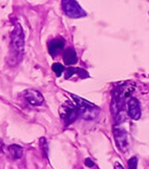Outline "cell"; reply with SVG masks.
<instances>
[{
    "mask_svg": "<svg viewBox=\"0 0 149 169\" xmlns=\"http://www.w3.org/2000/svg\"><path fill=\"white\" fill-rule=\"evenodd\" d=\"M24 49L25 37L22 28L19 25H17L11 34L9 54L7 56V63L10 66L14 67L19 63L24 55Z\"/></svg>",
    "mask_w": 149,
    "mask_h": 169,
    "instance_id": "6da1fadb",
    "label": "cell"
},
{
    "mask_svg": "<svg viewBox=\"0 0 149 169\" xmlns=\"http://www.w3.org/2000/svg\"><path fill=\"white\" fill-rule=\"evenodd\" d=\"M71 96L74 98L76 104L77 105L79 109V116L86 120H92L97 115L98 107H96L94 104H91L90 102H87L77 95L72 94Z\"/></svg>",
    "mask_w": 149,
    "mask_h": 169,
    "instance_id": "7a4b0ae2",
    "label": "cell"
},
{
    "mask_svg": "<svg viewBox=\"0 0 149 169\" xmlns=\"http://www.w3.org/2000/svg\"><path fill=\"white\" fill-rule=\"evenodd\" d=\"M60 115L65 122L66 125H69L79 117V109L77 105H74L69 102H65L60 107Z\"/></svg>",
    "mask_w": 149,
    "mask_h": 169,
    "instance_id": "3957f363",
    "label": "cell"
},
{
    "mask_svg": "<svg viewBox=\"0 0 149 169\" xmlns=\"http://www.w3.org/2000/svg\"><path fill=\"white\" fill-rule=\"evenodd\" d=\"M63 11L68 17L81 18L86 15V12L81 8L76 0H62Z\"/></svg>",
    "mask_w": 149,
    "mask_h": 169,
    "instance_id": "277c9868",
    "label": "cell"
},
{
    "mask_svg": "<svg viewBox=\"0 0 149 169\" xmlns=\"http://www.w3.org/2000/svg\"><path fill=\"white\" fill-rule=\"evenodd\" d=\"M112 130H113V135H114L118 148L122 152H126V150L128 149V138H127V132L126 130L118 125H115Z\"/></svg>",
    "mask_w": 149,
    "mask_h": 169,
    "instance_id": "5b68a950",
    "label": "cell"
},
{
    "mask_svg": "<svg viewBox=\"0 0 149 169\" xmlns=\"http://www.w3.org/2000/svg\"><path fill=\"white\" fill-rule=\"evenodd\" d=\"M24 96L26 101L32 106L37 107L42 105V103L44 102V97L39 93V91L34 90V89H28L25 91Z\"/></svg>",
    "mask_w": 149,
    "mask_h": 169,
    "instance_id": "8992f818",
    "label": "cell"
},
{
    "mask_svg": "<svg viewBox=\"0 0 149 169\" xmlns=\"http://www.w3.org/2000/svg\"><path fill=\"white\" fill-rule=\"evenodd\" d=\"M127 107H128V115L133 120H139L140 118L141 109L138 99L131 98L127 102Z\"/></svg>",
    "mask_w": 149,
    "mask_h": 169,
    "instance_id": "52a82bcc",
    "label": "cell"
},
{
    "mask_svg": "<svg viewBox=\"0 0 149 169\" xmlns=\"http://www.w3.org/2000/svg\"><path fill=\"white\" fill-rule=\"evenodd\" d=\"M64 41L61 39L52 40L48 44V52L50 55L55 56L64 48Z\"/></svg>",
    "mask_w": 149,
    "mask_h": 169,
    "instance_id": "ba28073f",
    "label": "cell"
},
{
    "mask_svg": "<svg viewBox=\"0 0 149 169\" xmlns=\"http://www.w3.org/2000/svg\"><path fill=\"white\" fill-rule=\"evenodd\" d=\"M63 61L66 65H71V64L77 63L78 61V58L76 51L71 48H68V50H66L63 54Z\"/></svg>",
    "mask_w": 149,
    "mask_h": 169,
    "instance_id": "9c48e42d",
    "label": "cell"
},
{
    "mask_svg": "<svg viewBox=\"0 0 149 169\" xmlns=\"http://www.w3.org/2000/svg\"><path fill=\"white\" fill-rule=\"evenodd\" d=\"M8 152L12 159H19L23 156V148L18 145H11L8 147Z\"/></svg>",
    "mask_w": 149,
    "mask_h": 169,
    "instance_id": "30bf717a",
    "label": "cell"
},
{
    "mask_svg": "<svg viewBox=\"0 0 149 169\" xmlns=\"http://www.w3.org/2000/svg\"><path fill=\"white\" fill-rule=\"evenodd\" d=\"M74 74H78L80 77L82 78H85V76H88L87 72L82 70V69H78V68H68L66 71V74H65V79H69L71 78Z\"/></svg>",
    "mask_w": 149,
    "mask_h": 169,
    "instance_id": "8fae6325",
    "label": "cell"
},
{
    "mask_svg": "<svg viewBox=\"0 0 149 169\" xmlns=\"http://www.w3.org/2000/svg\"><path fill=\"white\" fill-rule=\"evenodd\" d=\"M52 70L54 71V72L56 74L57 77H60L62 72H64V66L61 64V63H55L53 64L52 66Z\"/></svg>",
    "mask_w": 149,
    "mask_h": 169,
    "instance_id": "7c38bea8",
    "label": "cell"
},
{
    "mask_svg": "<svg viewBox=\"0 0 149 169\" xmlns=\"http://www.w3.org/2000/svg\"><path fill=\"white\" fill-rule=\"evenodd\" d=\"M138 167V158L136 157H132L128 160V167L129 169H137Z\"/></svg>",
    "mask_w": 149,
    "mask_h": 169,
    "instance_id": "4fadbf2b",
    "label": "cell"
},
{
    "mask_svg": "<svg viewBox=\"0 0 149 169\" xmlns=\"http://www.w3.org/2000/svg\"><path fill=\"white\" fill-rule=\"evenodd\" d=\"M39 144H40V146L42 147V150H44L45 155L47 156L48 155V144H47V141H46L44 137L40 138Z\"/></svg>",
    "mask_w": 149,
    "mask_h": 169,
    "instance_id": "5bb4252c",
    "label": "cell"
},
{
    "mask_svg": "<svg viewBox=\"0 0 149 169\" xmlns=\"http://www.w3.org/2000/svg\"><path fill=\"white\" fill-rule=\"evenodd\" d=\"M84 164H85V166H86V167H93L95 166L94 162H93L90 158H86Z\"/></svg>",
    "mask_w": 149,
    "mask_h": 169,
    "instance_id": "9a60e30c",
    "label": "cell"
},
{
    "mask_svg": "<svg viewBox=\"0 0 149 169\" xmlns=\"http://www.w3.org/2000/svg\"><path fill=\"white\" fill-rule=\"evenodd\" d=\"M114 169H124V167H123V166H122L121 164L116 162L115 165H114Z\"/></svg>",
    "mask_w": 149,
    "mask_h": 169,
    "instance_id": "2e32d148",
    "label": "cell"
}]
</instances>
